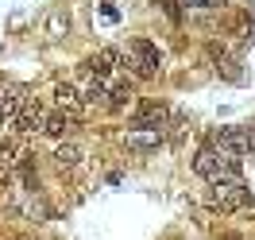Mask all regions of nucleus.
I'll return each instance as SVG.
<instances>
[{
    "instance_id": "nucleus-1",
    "label": "nucleus",
    "mask_w": 255,
    "mask_h": 240,
    "mask_svg": "<svg viewBox=\"0 0 255 240\" xmlns=\"http://www.w3.org/2000/svg\"><path fill=\"white\" fill-rule=\"evenodd\" d=\"M193 175H201L209 186H236V182H244L240 159L221 155V151H213V147H201V151L193 155Z\"/></svg>"
},
{
    "instance_id": "nucleus-2",
    "label": "nucleus",
    "mask_w": 255,
    "mask_h": 240,
    "mask_svg": "<svg viewBox=\"0 0 255 240\" xmlns=\"http://www.w3.org/2000/svg\"><path fill=\"white\" fill-rule=\"evenodd\" d=\"M205 206L217 209V213H236V209H252L255 206V194L236 182V186H209L205 190Z\"/></svg>"
},
{
    "instance_id": "nucleus-3",
    "label": "nucleus",
    "mask_w": 255,
    "mask_h": 240,
    "mask_svg": "<svg viewBox=\"0 0 255 240\" xmlns=\"http://www.w3.org/2000/svg\"><path fill=\"white\" fill-rule=\"evenodd\" d=\"M166 120H170V105H162L159 97H155V101H143L139 109L131 112V124L139 132H162Z\"/></svg>"
},
{
    "instance_id": "nucleus-4",
    "label": "nucleus",
    "mask_w": 255,
    "mask_h": 240,
    "mask_svg": "<svg viewBox=\"0 0 255 240\" xmlns=\"http://www.w3.org/2000/svg\"><path fill=\"white\" fill-rule=\"evenodd\" d=\"M209 147H213V151H221V155H232V159H240V155H248V151H252V147H248V136H244V124L217 128Z\"/></svg>"
},
{
    "instance_id": "nucleus-5",
    "label": "nucleus",
    "mask_w": 255,
    "mask_h": 240,
    "mask_svg": "<svg viewBox=\"0 0 255 240\" xmlns=\"http://www.w3.org/2000/svg\"><path fill=\"white\" fill-rule=\"evenodd\" d=\"M128 50H131L135 70H139L143 78H151V74H159V70H162V50L155 47L151 39H131V43H128Z\"/></svg>"
},
{
    "instance_id": "nucleus-6",
    "label": "nucleus",
    "mask_w": 255,
    "mask_h": 240,
    "mask_svg": "<svg viewBox=\"0 0 255 240\" xmlns=\"http://www.w3.org/2000/svg\"><path fill=\"white\" fill-rule=\"evenodd\" d=\"M70 27H74V19H70V12H66L62 4L47 8V16H43V35H47L50 43H62L66 35H70Z\"/></svg>"
},
{
    "instance_id": "nucleus-7",
    "label": "nucleus",
    "mask_w": 255,
    "mask_h": 240,
    "mask_svg": "<svg viewBox=\"0 0 255 240\" xmlns=\"http://www.w3.org/2000/svg\"><path fill=\"white\" fill-rule=\"evenodd\" d=\"M19 109H23V89L19 85H0V128L16 124Z\"/></svg>"
},
{
    "instance_id": "nucleus-8",
    "label": "nucleus",
    "mask_w": 255,
    "mask_h": 240,
    "mask_svg": "<svg viewBox=\"0 0 255 240\" xmlns=\"http://www.w3.org/2000/svg\"><path fill=\"white\" fill-rule=\"evenodd\" d=\"M116 62H120V50L105 47V50H97L93 58L85 62V74H89V78H93V81H105V78H109V74H112V70H116Z\"/></svg>"
},
{
    "instance_id": "nucleus-9",
    "label": "nucleus",
    "mask_w": 255,
    "mask_h": 240,
    "mask_svg": "<svg viewBox=\"0 0 255 240\" xmlns=\"http://www.w3.org/2000/svg\"><path fill=\"white\" fill-rule=\"evenodd\" d=\"M43 124H47L43 105H39V101H23V109H19V116H16V128L27 132V136H35V132H43Z\"/></svg>"
},
{
    "instance_id": "nucleus-10",
    "label": "nucleus",
    "mask_w": 255,
    "mask_h": 240,
    "mask_svg": "<svg viewBox=\"0 0 255 240\" xmlns=\"http://www.w3.org/2000/svg\"><path fill=\"white\" fill-rule=\"evenodd\" d=\"M54 101H58V112L81 116V89L74 81H58V85H54Z\"/></svg>"
},
{
    "instance_id": "nucleus-11",
    "label": "nucleus",
    "mask_w": 255,
    "mask_h": 240,
    "mask_svg": "<svg viewBox=\"0 0 255 240\" xmlns=\"http://www.w3.org/2000/svg\"><path fill=\"white\" fill-rule=\"evenodd\" d=\"M43 132L54 136V140H66V136H74V132H78V116H70V112H47Z\"/></svg>"
},
{
    "instance_id": "nucleus-12",
    "label": "nucleus",
    "mask_w": 255,
    "mask_h": 240,
    "mask_svg": "<svg viewBox=\"0 0 255 240\" xmlns=\"http://www.w3.org/2000/svg\"><path fill=\"white\" fill-rule=\"evenodd\" d=\"M124 147H131V151H159V147H162V132L128 128V132H124Z\"/></svg>"
},
{
    "instance_id": "nucleus-13",
    "label": "nucleus",
    "mask_w": 255,
    "mask_h": 240,
    "mask_svg": "<svg viewBox=\"0 0 255 240\" xmlns=\"http://www.w3.org/2000/svg\"><path fill=\"white\" fill-rule=\"evenodd\" d=\"M81 159H85V151H81V144H74V140H62L58 151H54V167H58V171H78Z\"/></svg>"
},
{
    "instance_id": "nucleus-14",
    "label": "nucleus",
    "mask_w": 255,
    "mask_h": 240,
    "mask_svg": "<svg viewBox=\"0 0 255 240\" xmlns=\"http://www.w3.org/2000/svg\"><path fill=\"white\" fill-rule=\"evenodd\" d=\"M16 147L12 144H0V186H8L12 182V171H16Z\"/></svg>"
},
{
    "instance_id": "nucleus-15",
    "label": "nucleus",
    "mask_w": 255,
    "mask_h": 240,
    "mask_svg": "<svg viewBox=\"0 0 255 240\" xmlns=\"http://www.w3.org/2000/svg\"><path fill=\"white\" fill-rule=\"evenodd\" d=\"M81 101H89V105H109V85H105V81H93V85L81 93Z\"/></svg>"
},
{
    "instance_id": "nucleus-16",
    "label": "nucleus",
    "mask_w": 255,
    "mask_h": 240,
    "mask_svg": "<svg viewBox=\"0 0 255 240\" xmlns=\"http://www.w3.org/2000/svg\"><path fill=\"white\" fill-rule=\"evenodd\" d=\"M131 97H135V93H131V85H112V89H109V105H112V109H124V105H131Z\"/></svg>"
},
{
    "instance_id": "nucleus-17",
    "label": "nucleus",
    "mask_w": 255,
    "mask_h": 240,
    "mask_svg": "<svg viewBox=\"0 0 255 240\" xmlns=\"http://www.w3.org/2000/svg\"><path fill=\"white\" fill-rule=\"evenodd\" d=\"M182 8H193V12H209V8H217V0H174Z\"/></svg>"
},
{
    "instance_id": "nucleus-18",
    "label": "nucleus",
    "mask_w": 255,
    "mask_h": 240,
    "mask_svg": "<svg viewBox=\"0 0 255 240\" xmlns=\"http://www.w3.org/2000/svg\"><path fill=\"white\" fill-rule=\"evenodd\" d=\"M101 19H105V23H120V8H112V4H101Z\"/></svg>"
},
{
    "instance_id": "nucleus-19",
    "label": "nucleus",
    "mask_w": 255,
    "mask_h": 240,
    "mask_svg": "<svg viewBox=\"0 0 255 240\" xmlns=\"http://www.w3.org/2000/svg\"><path fill=\"white\" fill-rule=\"evenodd\" d=\"M244 136H248V147H255V120H252V124H244Z\"/></svg>"
},
{
    "instance_id": "nucleus-20",
    "label": "nucleus",
    "mask_w": 255,
    "mask_h": 240,
    "mask_svg": "<svg viewBox=\"0 0 255 240\" xmlns=\"http://www.w3.org/2000/svg\"><path fill=\"white\" fill-rule=\"evenodd\" d=\"M248 159H252V167H255V147H252V151H248Z\"/></svg>"
}]
</instances>
